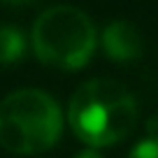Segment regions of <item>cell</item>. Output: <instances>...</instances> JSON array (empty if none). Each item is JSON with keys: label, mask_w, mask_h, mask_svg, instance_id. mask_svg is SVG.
Returning <instances> with one entry per match:
<instances>
[{"label": "cell", "mask_w": 158, "mask_h": 158, "mask_svg": "<svg viewBox=\"0 0 158 158\" xmlns=\"http://www.w3.org/2000/svg\"><path fill=\"white\" fill-rule=\"evenodd\" d=\"M63 114L49 93L21 89L0 100V147L12 153H42L58 142Z\"/></svg>", "instance_id": "obj_2"}, {"label": "cell", "mask_w": 158, "mask_h": 158, "mask_svg": "<svg viewBox=\"0 0 158 158\" xmlns=\"http://www.w3.org/2000/svg\"><path fill=\"white\" fill-rule=\"evenodd\" d=\"M26 54V37L19 28L0 26V63H16Z\"/></svg>", "instance_id": "obj_5"}, {"label": "cell", "mask_w": 158, "mask_h": 158, "mask_svg": "<svg viewBox=\"0 0 158 158\" xmlns=\"http://www.w3.org/2000/svg\"><path fill=\"white\" fill-rule=\"evenodd\" d=\"M102 49L112 60H133L142 54V35L128 21H114L102 30Z\"/></svg>", "instance_id": "obj_4"}, {"label": "cell", "mask_w": 158, "mask_h": 158, "mask_svg": "<svg viewBox=\"0 0 158 158\" xmlns=\"http://www.w3.org/2000/svg\"><path fill=\"white\" fill-rule=\"evenodd\" d=\"M33 47L40 60L63 70L81 68L93 56L95 28L77 7L58 5L42 12L33 26Z\"/></svg>", "instance_id": "obj_3"}, {"label": "cell", "mask_w": 158, "mask_h": 158, "mask_svg": "<svg viewBox=\"0 0 158 158\" xmlns=\"http://www.w3.org/2000/svg\"><path fill=\"white\" fill-rule=\"evenodd\" d=\"M2 2H10V5H28V2H35V0H2Z\"/></svg>", "instance_id": "obj_8"}, {"label": "cell", "mask_w": 158, "mask_h": 158, "mask_svg": "<svg viewBox=\"0 0 158 158\" xmlns=\"http://www.w3.org/2000/svg\"><path fill=\"white\" fill-rule=\"evenodd\" d=\"M77 158H102V156H100L98 151H93V149H86V151H81Z\"/></svg>", "instance_id": "obj_7"}, {"label": "cell", "mask_w": 158, "mask_h": 158, "mask_svg": "<svg viewBox=\"0 0 158 158\" xmlns=\"http://www.w3.org/2000/svg\"><path fill=\"white\" fill-rule=\"evenodd\" d=\"M68 118L74 135L89 147H109L128 137L137 121V102L114 79H91L74 91Z\"/></svg>", "instance_id": "obj_1"}, {"label": "cell", "mask_w": 158, "mask_h": 158, "mask_svg": "<svg viewBox=\"0 0 158 158\" xmlns=\"http://www.w3.org/2000/svg\"><path fill=\"white\" fill-rule=\"evenodd\" d=\"M128 158H158V135H149L147 139L137 142Z\"/></svg>", "instance_id": "obj_6"}]
</instances>
